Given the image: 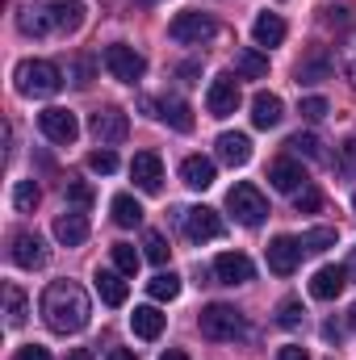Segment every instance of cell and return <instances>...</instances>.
<instances>
[{
	"mask_svg": "<svg viewBox=\"0 0 356 360\" xmlns=\"http://www.w3.org/2000/svg\"><path fill=\"white\" fill-rule=\"evenodd\" d=\"M42 319H46V327L59 331V335L84 331L89 319H92L89 293H84L76 281H55V285H46V293H42Z\"/></svg>",
	"mask_w": 356,
	"mask_h": 360,
	"instance_id": "cell-1",
	"label": "cell"
},
{
	"mask_svg": "<svg viewBox=\"0 0 356 360\" xmlns=\"http://www.w3.org/2000/svg\"><path fill=\"white\" fill-rule=\"evenodd\" d=\"M13 80H17V92H21V96H55L59 84H63L59 68L46 63V59H25V63H17Z\"/></svg>",
	"mask_w": 356,
	"mask_h": 360,
	"instance_id": "cell-2",
	"label": "cell"
},
{
	"mask_svg": "<svg viewBox=\"0 0 356 360\" xmlns=\"http://www.w3.org/2000/svg\"><path fill=\"white\" fill-rule=\"evenodd\" d=\"M197 323H201V335H205V340H243V335H248L243 314H239L235 306H227V302H210Z\"/></svg>",
	"mask_w": 356,
	"mask_h": 360,
	"instance_id": "cell-3",
	"label": "cell"
},
{
	"mask_svg": "<svg viewBox=\"0 0 356 360\" xmlns=\"http://www.w3.org/2000/svg\"><path fill=\"white\" fill-rule=\"evenodd\" d=\"M227 210L243 222V226H260L268 218V201H265V193L256 188V184H235L231 193H227Z\"/></svg>",
	"mask_w": 356,
	"mask_h": 360,
	"instance_id": "cell-4",
	"label": "cell"
},
{
	"mask_svg": "<svg viewBox=\"0 0 356 360\" xmlns=\"http://www.w3.org/2000/svg\"><path fill=\"white\" fill-rule=\"evenodd\" d=\"M105 68H109V76H113V80H122V84H134V80H143V72H147V59H143L134 46H126V42H113V46H105Z\"/></svg>",
	"mask_w": 356,
	"mask_h": 360,
	"instance_id": "cell-5",
	"label": "cell"
},
{
	"mask_svg": "<svg viewBox=\"0 0 356 360\" xmlns=\"http://www.w3.org/2000/svg\"><path fill=\"white\" fill-rule=\"evenodd\" d=\"M168 34H172V42H205V38L218 34V25H214V17H205V13H197V8H184V13L172 17Z\"/></svg>",
	"mask_w": 356,
	"mask_h": 360,
	"instance_id": "cell-6",
	"label": "cell"
},
{
	"mask_svg": "<svg viewBox=\"0 0 356 360\" xmlns=\"http://www.w3.org/2000/svg\"><path fill=\"white\" fill-rule=\"evenodd\" d=\"M38 126H42V134H46L51 143H59V147L76 143V134H80V122H76V113H72V109H59V105L42 109V113H38Z\"/></svg>",
	"mask_w": 356,
	"mask_h": 360,
	"instance_id": "cell-7",
	"label": "cell"
},
{
	"mask_svg": "<svg viewBox=\"0 0 356 360\" xmlns=\"http://www.w3.org/2000/svg\"><path fill=\"white\" fill-rule=\"evenodd\" d=\"M239 101H243V92H239V80L235 76H214L210 80V92H205L210 117H231L239 109Z\"/></svg>",
	"mask_w": 356,
	"mask_h": 360,
	"instance_id": "cell-8",
	"label": "cell"
},
{
	"mask_svg": "<svg viewBox=\"0 0 356 360\" xmlns=\"http://www.w3.org/2000/svg\"><path fill=\"white\" fill-rule=\"evenodd\" d=\"M227 226H222V218H218V210H210V205H193V210H184V235L193 239V243H205V239H218Z\"/></svg>",
	"mask_w": 356,
	"mask_h": 360,
	"instance_id": "cell-9",
	"label": "cell"
},
{
	"mask_svg": "<svg viewBox=\"0 0 356 360\" xmlns=\"http://www.w3.org/2000/svg\"><path fill=\"white\" fill-rule=\"evenodd\" d=\"M89 130L101 147H109V143H122V139L130 134V122H126L122 109H96L92 122H89Z\"/></svg>",
	"mask_w": 356,
	"mask_h": 360,
	"instance_id": "cell-10",
	"label": "cell"
},
{
	"mask_svg": "<svg viewBox=\"0 0 356 360\" xmlns=\"http://www.w3.org/2000/svg\"><path fill=\"white\" fill-rule=\"evenodd\" d=\"M143 109L151 113V117H160V122H168L172 130L180 134H189L193 130V109L180 101V96H164V101H143Z\"/></svg>",
	"mask_w": 356,
	"mask_h": 360,
	"instance_id": "cell-11",
	"label": "cell"
},
{
	"mask_svg": "<svg viewBox=\"0 0 356 360\" xmlns=\"http://www.w3.org/2000/svg\"><path fill=\"white\" fill-rule=\"evenodd\" d=\"M302 239H293V235H276L272 243H268V269L276 272V276H289V272L298 269V260H302Z\"/></svg>",
	"mask_w": 356,
	"mask_h": 360,
	"instance_id": "cell-12",
	"label": "cell"
},
{
	"mask_svg": "<svg viewBox=\"0 0 356 360\" xmlns=\"http://www.w3.org/2000/svg\"><path fill=\"white\" fill-rule=\"evenodd\" d=\"M8 256H13V264H17V269L34 272V269H42V264H46V243H42L34 231H17V235H13V252H8Z\"/></svg>",
	"mask_w": 356,
	"mask_h": 360,
	"instance_id": "cell-13",
	"label": "cell"
},
{
	"mask_svg": "<svg viewBox=\"0 0 356 360\" xmlns=\"http://www.w3.org/2000/svg\"><path fill=\"white\" fill-rule=\"evenodd\" d=\"M130 176H134V184L143 193H160L164 188V160L155 151H139L134 164H130Z\"/></svg>",
	"mask_w": 356,
	"mask_h": 360,
	"instance_id": "cell-14",
	"label": "cell"
},
{
	"mask_svg": "<svg viewBox=\"0 0 356 360\" xmlns=\"http://www.w3.org/2000/svg\"><path fill=\"white\" fill-rule=\"evenodd\" d=\"M214 276L222 281V285H248L256 269H252V260L243 256V252H222L218 260H214Z\"/></svg>",
	"mask_w": 356,
	"mask_h": 360,
	"instance_id": "cell-15",
	"label": "cell"
},
{
	"mask_svg": "<svg viewBox=\"0 0 356 360\" xmlns=\"http://www.w3.org/2000/svg\"><path fill=\"white\" fill-rule=\"evenodd\" d=\"M344 285H348V269L327 264V269H319L314 276H310V297H319V302H336V297L344 293Z\"/></svg>",
	"mask_w": 356,
	"mask_h": 360,
	"instance_id": "cell-16",
	"label": "cell"
},
{
	"mask_svg": "<svg viewBox=\"0 0 356 360\" xmlns=\"http://www.w3.org/2000/svg\"><path fill=\"white\" fill-rule=\"evenodd\" d=\"M218 160H222V164H231V168H243V164L252 160V139H248V134H239V130L218 134Z\"/></svg>",
	"mask_w": 356,
	"mask_h": 360,
	"instance_id": "cell-17",
	"label": "cell"
},
{
	"mask_svg": "<svg viewBox=\"0 0 356 360\" xmlns=\"http://www.w3.org/2000/svg\"><path fill=\"white\" fill-rule=\"evenodd\" d=\"M218 176V168H214V160L210 155H189L184 164H180V180L189 184V188H197V193H205L210 184Z\"/></svg>",
	"mask_w": 356,
	"mask_h": 360,
	"instance_id": "cell-18",
	"label": "cell"
},
{
	"mask_svg": "<svg viewBox=\"0 0 356 360\" xmlns=\"http://www.w3.org/2000/svg\"><path fill=\"white\" fill-rule=\"evenodd\" d=\"M46 13H51V21L63 30V34H76L80 25H84V0H51L46 4Z\"/></svg>",
	"mask_w": 356,
	"mask_h": 360,
	"instance_id": "cell-19",
	"label": "cell"
},
{
	"mask_svg": "<svg viewBox=\"0 0 356 360\" xmlns=\"http://www.w3.org/2000/svg\"><path fill=\"white\" fill-rule=\"evenodd\" d=\"M281 117H285L281 96H272V92H256V96H252V126L272 130V126H281Z\"/></svg>",
	"mask_w": 356,
	"mask_h": 360,
	"instance_id": "cell-20",
	"label": "cell"
},
{
	"mask_svg": "<svg viewBox=\"0 0 356 360\" xmlns=\"http://www.w3.org/2000/svg\"><path fill=\"white\" fill-rule=\"evenodd\" d=\"M268 180H272L276 193H298V188H306V172H302V164H293V160H276V164L268 168Z\"/></svg>",
	"mask_w": 356,
	"mask_h": 360,
	"instance_id": "cell-21",
	"label": "cell"
},
{
	"mask_svg": "<svg viewBox=\"0 0 356 360\" xmlns=\"http://www.w3.org/2000/svg\"><path fill=\"white\" fill-rule=\"evenodd\" d=\"M55 239H59L63 248H80V243L89 239V218H84V214H63V218L55 222Z\"/></svg>",
	"mask_w": 356,
	"mask_h": 360,
	"instance_id": "cell-22",
	"label": "cell"
},
{
	"mask_svg": "<svg viewBox=\"0 0 356 360\" xmlns=\"http://www.w3.org/2000/svg\"><path fill=\"white\" fill-rule=\"evenodd\" d=\"M96 293H101V302H105V306H126V297H130V289H126L122 272H109V269L96 272Z\"/></svg>",
	"mask_w": 356,
	"mask_h": 360,
	"instance_id": "cell-23",
	"label": "cell"
},
{
	"mask_svg": "<svg viewBox=\"0 0 356 360\" xmlns=\"http://www.w3.org/2000/svg\"><path fill=\"white\" fill-rule=\"evenodd\" d=\"M130 327H134L139 340H160V331H164V314H160L155 306H134Z\"/></svg>",
	"mask_w": 356,
	"mask_h": 360,
	"instance_id": "cell-24",
	"label": "cell"
},
{
	"mask_svg": "<svg viewBox=\"0 0 356 360\" xmlns=\"http://www.w3.org/2000/svg\"><path fill=\"white\" fill-rule=\"evenodd\" d=\"M252 38H256V46H281L285 42V21L276 13H260L256 25H252Z\"/></svg>",
	"mask_w": 356,
	"mask_h": 360,
	"instance_id": "cell-25",
	"label": "cell"
},
{
	"mask_svg": "<svg viewBox=\"0 0 356 360\" xmlns=\"http://www.w3.org/2000/svg\"><path fill=\"white\" fill-rule=\"evenodd\" d=\"M109 210H113V222H117V226H139V222H143V205H139L130 193H117V197L109 201Z\"/></svg>",
	"mask_w": 356,
	"mask_h": 360,
	"instance_id": "cell-26",
	"label": "cell"
},
{
	"mask_svg": "<svg viewBox=\"0 0 356 360\" xmlns=\"http://www.w3.org/2000/svg\"><path fill=\"white\" fill-rule=\"evenodd\" d=\"M235 72H239V76H248V80H265V76H268V59L256 51V46H248V51H239V55H235Z\"/></svg>",
	"mask_w": 356,
	"mask_h": 360,
	"instance_id": "cell-27",
	"label": "cell"
},
{
	"mask_svg": "<svg viewBox=\"0 0 356 360\" xmlns=\"http://www.w3.org/2000/svg\"><path fill=\"white\" fill-rule=\"evenodd\" d=\"M147 293H151L155 302H177L180 297V276L177 272H155V276L147 281Z\"/></svg>",
	"mask_w": 356,
	"mask_h": 360,
	"instance_id": "cell-28",
	"label": "cell"
},
{
	"mask_svg": "<svg viewBox=\"0 0 356 360\" xmlns=\"http://www.w3.org/2000/svg\"><path fill=\"white\" fill-rule=\"evenodd\" d=\"M4 319H8V327L25 323V293L17 285H4Z\"/></svg>",
	"mask_w": 356,
	"mask_h": 360,
	"instance_id": "cell-29",
	"label": "cell"
},
{
	"mask_svg": "<svg viewBox=\"0 0 356 360\" xmlns=\"http://www.w3.org/2000/svg\"><path fill=\"white\" fill-rule=\"evenodd\" d=\"M17 25H21V34H30V38H42V34H46V30H51L55 21H51V13H38V8H25Z\"/></svg>",
	"mask_w": 356,
	"mask_h": 360,
	"instance_id": "cell-30",
	"label": "cell"
},
{
	"mask_svg": "<svg viewBox=\"0 0 356 360\" xmlns=\"http://www.w3.org/2000/svg\"><path fill=\"white\" fill-rule=\"evenodd\" d=\"M327 76V55H310L298 63V84H319Z\"/></svg>",
	"mask_w": 356,
	"mask_h": 360,
	"instance_id": "cell-31",
	"label": "cell"
},
{
	"mask_svg": "<svg viewBox=\"0 0 356 360\" xmlns=\"http://www.w3.org/2000/svg\"><path fill=\"white\" fill-rule=\"evenodd\" d=\"M38 201H42V188H38L34 180H17V188H13V205H17L21 214H30Z\"/></svg>",
	"mask_w": 356,
	"mask_h": 360,
	"instance_id": "cell-32",
	"label": "cell"
},
{
	"mask_svg": "<svg viewBox=\"0 0 356 360\" xmlns=\"http://www.w3.org/2000/svg\"><path fill=\"white\" fill-rule=\"evenodd\" d=\"M168 252H172V248H168V239H164L160 231H147V235H143V256H147L151 264H168Z\"/></svg>",
	"mask_w": 356,
	"mask_h": 360,
	"instance_id": "cell-33",
	"label": "cell"
},
{
	"mask_svg": "<svg viewBox=\"0 0 356 360\" xmlns=\"http://www.w3.org/2000/svg\"><path fill=\"white\" fill-rule=\"evenodd\" d=\"M139 260H143V256H139L130 243H113V269L122 272V276H134V272H139Z\"/></svg>",
	"mask_w": 356,
	"mask_h": 360,
	"instance_id": "cell-34",
	"label": "cell"
},
{
	"mask_svg": "<svg viewBox=\"0 0 356 360\" xmlns=\"http://www.w3.org/2000/svg\"><path fill=\"white\" fill-rule=\"evenodd\" d=\"M302 248L306 252H327V248H336V231L331 226H314V231L302 235Z\"/></svg>",
	"mask_w": 356,
	"mask_h": 360,
	"instance_id": "cell-35",
	"label": "cell"
},
{
	"mask_svg": "<svg viewBox=\"0 0 356 360\" xmlns=\"http://www.w3.org/2000/svg\"><path fill=\"white\" fill-rule=\"evenodd\" d=\"M289 151H298V155H306V160H323V143H319L314 134H293V139H289Z\"/></svg>",
	"mask_w": 356,
	"mask_h": 360,
	"instance_id": "cell-36",
	"label": "cell"
},
{
	"mask_svg": "<svg viewBox=\"0 0 356 360\" xmlns=\"http://www.w3.org/2000/svg\"><path fill=\"white\" fill-rule=\"evenodd\" d=\"M293 205H298V214H314V210L323 205V193H319L314 184H306V188L293 193Z\"/></svg>",
	"mask_w": 356,
	"mask_h": 360,
	"instance_id": "cell-37",
	"label": "cell"
},
{
	"mask_svg": "<svg viewBox=\"0 0 356 360\" xmlns=\"http://www.w3.org/2000/svg\"><path fill=\"white\" fill-rule=\"evenodd\" d=\"M302 314H306V310H302V302H298V297H289V302H281V306H276V323H281V327H298V323H302Z\"/></svg>",
	"mask_w": 356,
	"mask_h": 360,
	"instance_id": "cell-38",
	"label": "cell"
},
{
	"mask_svg": "<svg viewBox=\"0 0 356 360\" xmlns=\"http://www.w3.org/2000/svg\"><path fill=\"white\" fill-rule=\"evenodd\" d=\"M89 168H92V172H101V176H113V172H117V155H113L109 147H105V151H92Z\"/></svg>",
	"mask_w": 356,
	"mask_h": 360,
	"instance_id": "cell-39",
	"label": "cell"
},
{
	"mask_svg": "<svg viewBox=\"0 0 356 360\" xmlns=\"http://www.w3.org/2000/svg\"><path fill=\"white\" fill-rule=\"evenodd\" d=\"M68 201H72L76 210H89V205H92V184H84V180H72V184H68Z\"/></svg>",
	"mask_w": 356,
	"mask_h": 360,
	"instance_id": "cell-40",
	"label": "cell"
},
{
	"mask_svg": "<svg viewBox=\"0 0 356 360\" xmlns=\"http://www.w3.org/2000/svg\"><path fill=\"white\" fill-rule=\"evenodd\" d=\"M327 109H331V105H327L323 96H302V117H306V122H323Z\"/></svg>",
	"mask_w": 356,
	"mask_h": 360,
	"instance_id": "cell-41",
	"label": "cell"
},
{
	"mask_svg": "<svg viewBox=\"0 0 356 360\" xmlns=\"http://www.w3.org/2000/svg\"><path fill=\"white\" fill-rule=\"evenodd\" d=\"M13 360H51V352H46L42 344H25V348H17Z\"/></svg>",
	"mask_w": 356,
	"mask_h": 360,
	"instance_id": "cell-42",
	"label": "cell"
},
{
	"mask_svg": "<svg viewBox=\"0 0 356 360\" xmlns=\"http://www.w3.org/2000/svg\"><path fill=\"white\" fill-rule=\"evenodd\" d=\"M340 164H344V172H356V139L344 143V155H340Z\"/></svg>",
	"mask_w": 356,
	"mask_h": 360,
	"instance_id": "cell-43",
	"label": "cell"
},
{
	"mask_svg": "<svg viewBox=\"0 0 356 360\" xmlns=\"http://www.w3.org/2000/svg\"><path fill=\"white\" fill-rule=\"evenodd\" d=\"M276 360H310V352H306V348H298V344H285V348L276 352Z\"/></svg>",
	"mask_w": 356,
	"mask_h": 360,
	"instance_id": "cell-44",
	"label": "cell"
},
{
	"mask_svg": "<svg viewBox=\"0 0 356 360\" xmlns=\"http://www.w3.org/2000/svg\"><path fill=\"white\" fill-rule=\"evenodd\" d=\"M327 21H331V25H336V21L344 25V21H348V8H327Z\"/></svg>",
	"mask_w": 356,
	"mask_h": 360,
	"instance_id": "cell-45",
	"label": "cell"
},
{
	"mask_svg": "<svg viewBox=\"0 0 356 360\" xmlns=\"http://www.w3.org/2000/svg\"><path fill=\"white\" fill-rule=\"evenodd\" d=\"M109 360H139V356H134L130 348H113V352H109Z\"/></svg>",
	"mask_w": 356,
	"mask_h": 360,
	"instance_id": "cell-46",
	"label": "cell"
},
{
	"mask_svg": "<svg viewBox=\"0 0 356 360\" xmlns=\"http://www.w3.org/2000/svg\"><path fill=\"white\" fill-rule=\"evenodd\" d=\"M68 360H92V352H89V348H72V352H68Z\"/></svg>",
	"mask_w": 356,
	"mask_h": 360,
	"instance_id": "cell-47",
	"label": "cell"
},
{
	"mask_svg": "<svg viewBox=\"0 0 356 360\" xmlns=\"http://www.w3.org/2000/svg\"><path fill=\"white\" fill-rule=\"evenodd\" d=\"M160 360H189V356H184V352H164Z\"/></svg>",
	"mask_w": 356,
	"mask_h": 360,
	"instance_id": "cell-48",
	"label": "cell"
},
{
	"mask_svg": "<svg viewBox=\"0 0 356 360\" xmlns=\"http://www.w3.org/2000/svg\"><path fill=\"white\" fill-rule=\"evenodd\" d=\"M348 272L356 276V248H352V260H348Z\"/></svg>",
	"mask_w": 356,
	"mask_h": 360,
	"instance_id": "cell-49",
	"label": "cell"
},
{
	"mask_svg": "<svg viewBox=\"0 0 356 360\" xmlns=\"http://www.w3.org/2000/svg\"><path fill=\"white\" fill-rule=\"evenodd\" d=\"M348 327H352V331H356V306H352V314H348Z\"/></svg>",
	"mask_w": 356,
	"mask_h": 360,
	"instance_id": "cell-50",
	"label": "cell"
},
{
	"mask_svg": "<svg viewBox=\"0 0 356 360\" xmlns=\"http://www.w3.org/2000/svg\"><path fill=\"white\" fill-rule=\"evenodd\" d=\"M143 4H155V0H143Z\"/></svg>",
	"mask_w": 356,
	"mask_h": 360,
	"instance_id": "cell-51",
	"label": "cell"
},
{
	"mask_svg": "<svg viewBox=\"0 0 356 360\" xmlns=\"http://www.w3.org/2000/svg\"><path fill=\"white\" fill-rule=\"evenodd\" d=\"M352 76H356V63H352Z\"/></svg>",
	"mask_w": 356,
	"mask_h": 360,
	"instance_id": "cell-52",
	"label": "cell"
},
{
	"mask_svg": "<svg viewBox=\"0 0 356 360\" xmlns=\"http://www.w3.org/2000/svg\"><path fill=\"white\" fill-rule=\"evenodd\" d=\"M352 210H356V197H352Z\"/></svg>",
	"mask_w": 356,
	"mask_h": 360,
	"instance_id": "cell-53",
	"label": "cell"
}]
</instances>
